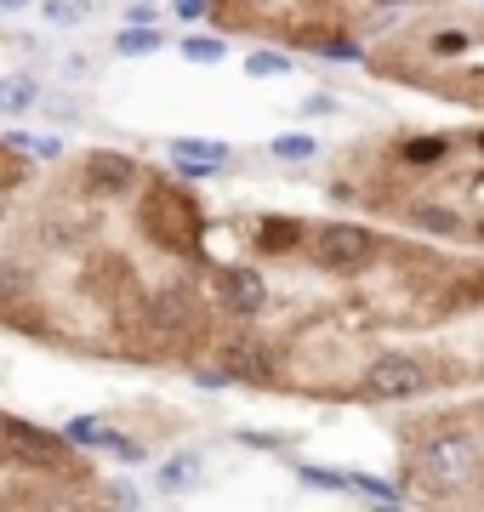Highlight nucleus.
<instances>
[{
  "instance_id": "15",
  "label": "nucleus",
  "mask_w": 484,
  "mask_h": 512,
  "mask_svg": "<svg viewBox=\"0 0 484 512\" xmlns=\"http://www.w3.org/2000/svg\"><path fill=\"white\" fill-rule=\"evenodd\" d=\"M160 46H166L160 29H126V35H114V52L120 57H149V52H160Z\"/></svg>"
},
{
  "instance_id": "11",
  "label": "nucleus",
  "mask_w": 484,
  "mask_h": 512,
  "mask_svg": "<svg viewBox=\"0 0 484 512\" xmlns=\"http://www.w3.org/2000/svg\"><path fill=\"white\" fill-rule=\"evenodd\" d=\"M40 103V80L35 74H0V114H29Z\"/></svg>"
},
{
  "instance_id": "28",
  "label": "nucleus",
  "mask_w": 484,
  "mask_h": 512,
  "mask_svg": "<svg viewBox=\"0 0 484 512\" xmlns=\"http://www.w3.org/2000/svg\"><path fill=\"white\" fill-rule=\"evenodd\" d=\"M177 12H183V18H200V12H205V0H177Z\"/></svg>"
},
{
  "instance_id": "2",
  "label": "nucleus",
  "mask_w": 484,
  "mask_h": 512,
  "mask_svg": "<svg viewBox=\"0 0 484 512\" xmlns=\"http://www.w3.org/2000/svg\"><path fill=\"white\" fill-rule=\"evenodd\" d=\"M143 234L160 245V251H177V256H194L205 239V211L194 194H183V188L171 183H149V194H143Z\"/></svg>"
},
{
  "instance_id": "6",
  "label": "nucleus",
  "mask_w": 484,
  "mask_h": 512,
  "mask_svg": "<svg viewBox=\"0 0 484 512\" xmlns=\"http://www.w3.org/2000/svg\"><path fill=\"white\" fill-rule=\"evenodd\" d=\"M80 188L97 194V200L131 194V188H137V160L120 154V148H97V154H86V165H80Z\"/></svg>"
},
{
  "instance_id": "17",
  "label": "nucleus",
  "mask_w": 484,
  "mask_h": 512,
  "mask_svg": "<svg viewBox=\"0 0 484 512\" xmlns=\"http://www.w3.org/2000/svg\"><path fill=\"white\" fill-rule=\"evenodd\" d=\"M183 57H188V63H223L228 46H223V40H211V35H188L183 40Z\"/></svg>"
},
{
  "instance_id": "8",
  "label": "nucleus",
  "mask_w": 484,
  "mask_h": 512,
  "mask_svg": "<svg viewBox=\"0 0 484 512\" xmlns=\"http://www.w3.org/2000/svg\"><path fill=\"white\" fill-rule=\"evenodd\" d=\"M217 296H223V308L228 313H262L268 308V279L257 274V268H223L217 274Z\"/></svg>"
},
{
  "instance_id": "22",
  "label": "nucleus",
  "mask_w": 484,
  "mask_h": 512,
  "mask_svg": "<svg viewBox=\"0 0 484 512\" xmlns=\"http://www.w3.org/2000/svg\"><path fill=\"white\" fill-rule=\"evenodd\" d=\"M18 296H23V268L18 262H0V308L18 302Z\"/></svg>"
},
{
  "instance_id": "27",
  "label": "nucleus",
  "mask_w": 484,
  "mask_h": 512,
  "mask_svg": "<svg viewBox=\"0 0 484 512\" xmlns=\"http://www.w3.org/2000/svg\"><path fill=\"white\" fill-rule=\"evenodd\" d=\"M302 114H336V97L314 92V97H308V103H302Z\"/></svg>"
},
{
  "instance_id": "13",
  "label": "nucleus",
  "mask_w": 484,
  "mask_h": 512,
  "mask_svg": "<svg viewBox=\"0 0 484 512\" xmlns=\"http://www.w3.org/2000/svg\"><path fill=\"white\" fill-rule=\"evenodd\" d=\"M194 484H200V456H194V450L160 461V495H183V490H194Z\"/></svg>"
},
{
  "instance_id": "21",
  "label": "nucleus",
  "mask_w": 484,
  "mask_h": 512,
  "mask_svg": "<svg viewBox=\"0 0 484 512\" xmlns=\"http://www.w3.org/2000/svg\"><path fill=\"white\" fill-rule=\"evenodd\" d=\"M92 0H46V18L52 23H86Z\"/></svg>"
},
{
  "instance_id": "31",
  "label": "nucleus",
  "mask_w": 484,
  "mask_h": 512,
  "mask_svg": "<svg viewBox=\"0 0 484 512\" xmlns=\"http://www.w3.org/2000/svg\"><path fill=\"white\" fill-rule=\"evenodd\" d=\"M473 143H479V154H484V131H479V137H473Z\"/></svg>"
},
{
  "instance_id": "10",
  "label": "nucleus",
  "mask_w": 484,
  "mask_h": 512,
  "mask_svg": "<svg viewBox=\"0 0 484 512\" xmlns=\"http://www.w3.org/2000/svg\"><path fill=\"white\" fill-rule=\"evenodd\" d=\"M302 245H308V222H297V217H262L257 222V251L291 256V251H302Z\"/></svg>"
},
{
  "instance_id": "7",
  "label": "nucleus",
  "mask_w": 484,
  "mask_h": 512,
  "mask_svg": "<svg viewBox=\"0 0 484 512\" xmlns=\"http://www.w3.org/2000/svg\"><path fill=\"white\" fill-rule=\"evenodd\" d=\"M217 365L228 370V382H274V353H268V342H251V336H228V342H217Z\"/></svg>"
},
{
  "instance_id": "4",
  "label": "nucleus",
  "mask_w": 484,
  "mask_h": 512,
  "mask_svg": "<svg viewBox=\"0 0 484 512\" xmlns=\"http://www.w3.org/2000/svg\"><path fill=\"white\" fill-rule=\"evenodd\" d=\"M365 393L371 399H416L422 387H428V365L422 359H410V353H382L365 365Z\"/></svg>"
},
{
  "instance_id": "24",
  "label": "nucleus",
  "mask_w": 484,
  "mask_h": 512,
  "mask_svg": "<svg viewBox=\"0 0 484 512\" xmlns=\"http://www.w3.org/2000/svg\"><path fill=\"white\" fill-rule=\"evenodd\" d=\"M433 52H439V57L467 52V35H462V29H439V35H433Z\"/></svg>"
},
{
  "instance_id": "25",
  "label": "nucleus",
  "mask_w": 484,
  "mask_h": 512,
  "mask_svg": "<svg viewBox=\"0 0 484 512\" xmlns=\"http://www.w3.org/2000/svg\"><path fill=\"white\" fill-rule=\"evenodd\" d=\"M416 222H422V228H439V234H456V228H462L450 211H416Z\"/></svg>"
},
{
  "instance_id": "9",
  "label": "nucleus",
  "mask_w": 484,
  "mask_h": 512,
  "mask_svg": "<svg viewBox=\"0 0 484 512\" xmlns=\"http://www.w3.org/2000/svg\"><path fill=\"white\" fill-rule=\"evenodd\" d=\"M171 160L183 165L188 177H211V171H223L228 143H211V137H177V143H171Z\"/></svg>"
},
{
  "instance_id": "16",
  "label": "nucleus",
  "mask_w": 484,
  "mask_h": 512,
  "mask_svg": "<svg viewBox=\"0 0 484 512\" xmlns=\"http://www.w3.org/2000/svg\"><path fill=\"white\" fill-rule=\"evenodd\" d=\"M245 74H251V80H274V74H291V57H285V52H251V57H245Z\"/></svg>"
},
{
  "instance_id": "14",
  "label": "nucleus",
  "mask_w": 484,
  "mask_h": 512,
  "mask_svg": "<svg viewBox=\"0 0 484 512\" xmlns=\"http://www.w3.org/2000/svg\"><path fill=\"white\" fill-rule=\"evenodd\" d=\"M63 439H69V450H103V444L114 439V427L103 416H75L63 427Z\"/></svg>"
},
{
  "instance_id": "3",
  "label": "nucleus",
  "mask_w": 484,
  "mask_h": 512,
  "mask_svg": "<svg viewBox=\"0 0 484 512\" xmlns=\"http://www.w3.org/2000/svg\"><path fill=\"white\" fill-rule=\"evenodd\" d=\"M308 256L325 274H359L376 262V234L359 222H325L319 234H308Z\"/></svg>"
},
{
  "instance_id": "23",
  "label": "nucleus",
  "mask_w": 484,
  "mask_h": 512,
  "mask_svg": "<svg viewBox=\"0 0 484 512\" xmlns=\"http://www.w3.org/2000/svg\"><path fill=\"white\" fill-rule=\"evenodd\" d=\"M348 484H354L359 495H376V501H399V490L393 484H382V478H365V473H348Z\"/></svg>"
},
{
  "instance_id": "5",
  "label": "nucleus",
  "mask_w": 484,
  "mask_h": 512,
  "mask_svg": "<svg viewBox=\"0 0 484 512\" xmlns=\"http://www.w3.org/2000/svg\"><path fill=\"white\" fill-rule=\"evenodd\" d=\"M0 450L12 461H23V467H63L69 461V439L63 433H46V427H35V421H12L6 427V439H0Z\"/></svg>"
},
{
  "instance_id": "12",
  "label": "nucleus",
  "mask_w": 484,
  "mask_h": 512,
  "mask_svg": "<svg viewBox=\"0 0 484 512\" xmlns=\"http://www.w3.org/2000/svg\"><path fill=\"white\" fill-rule=\"evenodd\" d=\"M399 160H405L410 171H433V165L450 160V137H405V143H399Z\"/></svg>"
},
{
  "instance_id": "19",
  "label": "nucleus",
  "mask_w": 484,
  "mask_h": 512,
  "mask_svg": "<svg viewBox=\"0 0 484 512\" xmlns=\"http://www.w3.org/2000/svg\"><path fill=\"white\" fill-rule=\"evenodd\" d=\"M314 154H319V143L302 137V131L297 137H274V160H314Z\"/></svg>"
},
{
  "instance_id": "30",
  "label": "nucleus",
  "mask_w": 484,
  "mask_h": 512,
  "mask_svg": "<svg viewBox=\"0 0 484 512\" xmlns=\"http://www.w3.org/2000/svg\"><path fill=\"white\" fill-rule=\"evenodd\" d=\"M6 427H12V416H6V410H0V439H6Z\"/></svg>"
},
{
  "instance_id": "18",
  "label": "nucleus",
  "mask_w": 484,
  "mask_h": 512,
  "mask_svg": "<svg viewBox=\"0 0 484 512\" xmlns=\"http://www.w3.org/2000/svg\"><path fill=\"white\" fill-rule=\"evenodd\" d=\"M12 154H40V160H57V137H29V131H12L6 137Z\"/></svg>"
},
{
  "instance_id": "32",
  "label": "nucleus",
  "mask_w": 484,
  "mask_h": 512,
  "mask_svg": "<svg viewBox=\"0 0 484 512\" xmlns=\"http://www.w3.org/2000/svg\"><path fill=\"white\" fill-rule=\"evenodd\" d=\"M479 239H484V222H479Z\"/></svg>"
},
{
  "instance_id": "26",
  "label": "nucleus",
  "mask_w": 484,
  "mask_h": 512,
  "mask_svg": "<svg viewBox=\"0 0 484 512\" xmlns=\"http://www.w3.org/2000/svg\"><path fill=\"white\" fill-rule=\"evenodd\" d=\"M240 444H251V450H285L291 439H280V433H234Z\"/></svg>"
},
{
  "instance_id": "29",
  "label": "nucleus",
  "mask_w": 484,
  "mask_h": 512,
  "mask_svg": "<svg viewBox=\"0 0 484 512\" xmlns=\"http://www.w3.org/2000/svg\"><path fill=\"white\" fill-rule=\"evenodd\" d=\"M12 6H29V0H0V12H12Z\"/></svg>"
},
{
  "instance_id": "1",
  "label": "nucleus",
  "mask_w": 484,
  "mask_h": 512,
  "mask_svg": "<svg viewBox=\"0 0 484 512\" xmlns=\"http://www.w3.org/2000/svg\"><path fill=\"white\" fill-rule=\"evenodd\" d=\"M416 473L428 478L439 495L462 490L467 478L484 473V444L467 433V427H428L422 439H416Z\"/></svg>"
},
{
  "instance_id": "20",
  "label": "nucleus",
  "mask_w": 484,
  "mask_h": 512,
  "mask_svg": "<svg viewBox=\"0 0 484 512\" xmlns=\"http://www.w3.org/2000/svg\"><path fill=\"white\" fill-rule=\"evenodd\" d=\"M297 478L308 490H348V473H336V467H297Z\"/></svg>"
}]
</instances>
